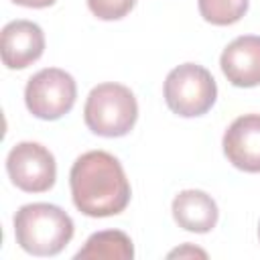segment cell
Returning a JSON list of instances; mask_svg holds the SVG:
<instances>
[{
	"instance_id": "6da1fadb",
	"label": "cell",
	"mask_w": 260,
	"mask_h": 260,
	"mask_svg": "<svg viewBox=\"0 0 260 260\" xmlns=\"http://www.w3.org/2000/svg\"><path fill=\"white\" fill-rule=\"evenodd\" d=\"M75 207L89 217H110L130 203V183L120 160L106 150L81 154L69 173Z\"/></svg>"
},
{
	"instance_id": "7a4b0ae2",
	"label": "cell",
	"mask_w": 260,
	"mask_h": 260,
	"mask_svg": "<svg viewBox=\"0 0 260 260\" xmlns=\"http://www.w3.org/2000/svg\"><path fill=\"white\" fill-rule=\"evenodd\" d=\"M16 244L35 256H55L73 238V219L57 205L28 203L14 215Z\"/></svg>"
},
{
	"instance_id": "3957f363",
	"label": "cell",
	"mask_w": 260,
	"mask_h": 260,
	"mask_svg": "<svg viewBox=\"0 0 260 260\" xmlns=\"http://www.w3.org/2000/svg\"><path fill=\"white\" fill-rule=\"evenodd\" d=\"M138 118V104L134 93L122 83L95 85L83 106V120L87 128L106 138L126 136Z\"/></svg>"
},
{
	"instance_id": "277c9868",
	"label": "cell",
	"mask_w": 260,
	"mask_h": 260,
	"mask_svg": "<svg viewBox=\"0 0 260 260\" xmlns=\"http://www.w3.org/2000/svg\"><path fill=\"white\" fill-rule=\"evenodd\" d=\"M217 98V85L211 73L197 63L175 67L165 79V102L171 112L183 118L203 116Z\"/></svg>"
},
{
	"instance_id": "5b68a950",
	"label": "cell",
	"mask_w": 260,
	"mask_h": 260,
	"mask_svg": "<svg viewBox=\"0 0 260 260\" xmlns=\"http://www.w3.org/2000/svg\"><path fill=\"white\" fill-rule=\"evenodd\" d=\"M75 98V79L59 67L41 69L28 79L24 89V104L28 112L41 120H59L71 112Z\"/></svg>"
},
{
	"instance_id": "8992f818",
	"label": "cell",
	"mask_w": 260,
	"mask_h": 260,
	"mask_svg": "<svg viewBox=\"0 0 260 260\" xmlns=\"http://www.w3.org/2000/svg\"><path fill=\"white\" fill-rule=\"evenodd\" d=\"M10 181L26 193H45L55 185L57 165L49 148L39 142H18L6 156Z\"/></svg>"
},
{
	"instance_id": "52a82bcc",
	"label": "cell",
	"mask_w": 260,
	"mask_h": 260,
	"mask_svg": "<svg viewBox=\"0 0 260 260\" xmlns=\"http://www.w3.org/2000/svg\"><path fill=\"white\" fill-rule=\"evenodd\" d=\"M223 152L228 160L246 173H260V114L236 118L223 134Z\"/></svg>"
},
{
	"instance_id": "ba28073f",
	"label": "cell",
	"mask_w": 260,
	"mask_h": 260,
	"mask_svg": "<svg viewBox=\"0 0 260 260\" xmlns=\"http://www.w3.org/2000/svg\"><path fill=\"white\" fill-rule=\"evenodd\" d=\"M221 71L236 87L260 85V37L244 35L234 39L221 53Z\"/></svg>"
},
{
	"instance_id": "9c48e42d",
	"label": "cell",
	"mask_w": 260,
	"mask_h": 260,
	"mask_svg": "<svg viewBox=\"0 0 260 260\" xmlns=\"http://www.w3.org/2000/svg\"><path fill=\"white\" fill-rule=\"evenodd\" d=\"M45 51V35L30 20H12L2 28V61L8 69H24Z\"/></svg>"
},
{
	"instance_id": "30bf717a",
	"label": "cell",
	"mask_w": 260,
	"mask_h": 260,
	"mask_svg": "<svg viewBox=\"0 0 260 260\" xmlns=\"http://www.w3.org/2000/svg\"><path fill=\"white\" fill-rule=\"evenodd\" d=\"M217 205L215 201L199 189L181 191L173 199V217L179 228L195 234H207L217 223Z\"/></svg>"
},
{
	"instance_id": "8fae6325",
	"label": "cell",
	"mask_w": 260,
	"mask_h": 260,
	"mask_svg": "<svg viewBox=\"0 0 260 260\" xmlns=\"http://www.w3.org/2000/svg\"><path fill=\"white\" fill-rule=\"evenodd\" d=\"M134 246L128 234L120 230L95 232L87 238L75 260H132Z\"/></svg>"
},
{
	"instance_id": "7c38bea8",
	"label": "cell",
	"mask_w": 260,
	"mask_h": 260,
	"mask_svg": "<svg viewBox=\"0 0 260 260\" xmlns=\"http://www.w3.org/2000/svg\"><path fill=\"white\" fill-rule=\"evenodd\" d=\"M197 4L201 16L217 26L238 22L248 10V0H197Z\"/></svg>"
},
{
	"instance_id": "4fadbf2b",
	"label": "cell",
	"mask_w": 260,
	"mask_h": 260,
	"mask_svg": "<svg viewBox=\"0 0 260 260\" xmlns=\"http://www.w3.org/2000/svg\"><path fill=\"white\" fill-rule=\"evenodd\" d=\"M134 4L136 0H87L89 10L102 20L124 18L134 8Z\"/></svg>"
},
{
	"instance_id": "5bb4252c",
	"label": "cell",
	"mask_w": 260,
	"mask_h": 260,
	"mask_svg": "<svg viewBox=\"0 0 260 260\" xmlns=\"http://www.w3.org/2000/svg\"><path fill=\"white\" fill-rule=\"evenodd\" d=\"M175 256H179V258H183V256H201V258H205L207 254H205L203 250H199V248L183 246V248H177V250H173V252L169 254V258H175Z\"/></svg>"
},
{
	"instance_id": "9a60e30c",
	"label": "cell",
	"mask_w": 260,
	"mask_h": 260,
	"mask_svg": "<svg viewBox=\"0 0 260 260\" xmlns=\"http://www.w3.org/2000/svg\"><path fill=\"white\" fill-rule=\"evenodd\" d=\"M12 2L26 8H47V6H53L57 0H12Z\"/></svg>"
},
{
	"instance_id": "2e32d148",
	"label": "cell",
	"mask_w": 260,
	"mask_h": 260,
	"mask_svg": "<svg viewBox=\"0 0 260 260\" xmlns=\"http://www.w3.org/2000/svg\"><path fill=\"white\" fill-rule=\"evenodd\" d=\"M258 236H260V228H258Z\"/></svg>"
}]
</instances>
